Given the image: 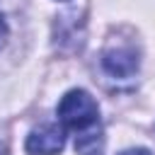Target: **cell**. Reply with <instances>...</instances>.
<instances>
[{"instance_id": "cell-1", "label": "cell", "mask_w": 155, "mask_h": 155, "mask_svg": "<svg viewBox=\"0 0 155 155\" xmlns=\"http://www.w3.org/2000/svg\"><path fill=\"white\" fill-rule=\"evenodd\" d=\"M58 119L63 128L82 133L99 124V107L94 97H90L85 90H70L58 102Z\"/></svg>"}, {"instance_id": "cell-2", "label": "cell", "mask_w": 155, "mask_h": 155, "mask_svg": "<svg viewBox=\"0 0 155 155\" xmlns=\"http://www.w3.org/2000/svg\"><path fill=\"white\" fill-rule=\"evenodd\" d=\"M102 68L111 78H131L138 70V51L131 44H111L102 51Z\"/></svg>"}, {"instance_id": "cell-3", "label": "cell", "mask_w": 155, "mask_h": 155, "mask_svg": "<svg viewBox=\"0 0 155 155\" xmlns=\"http://www.w3.org/2000/svg\"><path fill=\"white\" fill-rule=\"evenodd\" d=\"M63 145H65V131L58 124H46L34 128L24 143L29 155H56L63 150Z\"/></svg>"}, {"instance_id": "cell-4", "label": "cell", "mask_w": 155, "mask_h": 155, "mask_svg": "<svg viewBox=\"0 0 155 155\" xmlns=\"http://www.w3.org/2000/svg\"><path fill=\"white\" fill-rule=\"evenodd\" d=\"M75 150L80 155H104V133L99 124L75 136Z\"/></svg>"}, {"instance_id": "cell-5", "label": "cell", "mask_w": 155, "mask_h": 155, "mask_svg": "<svg viewBox=\"0 0 155 155\" xmlns=\"http://www.w3.org/2000/svg\"><path fill=\"white\" fill-rule=\"evenodd\" d=\"M119 155H153V153L145 150V148H128V150H124V153H119Z\"/></svg>"}, {"instance_id": "cell-6", "label": "cell", "mask_w": 155, "mask_h": 155, "mask_svg": "<svg viewBox=\"0 0 155 155\" xmlns=\"http://www.w3.org/2000/svg\"><path fill=\"white\" fill-rule=\"evenodd\" d=\"M5 39H7V24H5V17L0 12V46L5 44Z\"/></svg>"}, {"instance_id": "cell-7", "label": "cell", "mask_w": 155, "mask_h": 155, "mask_svg": "<svg viewBox=\"0 0 155 155\" xmlns=\"http://www.w3.org/2000/svg\"><path fill=\"white\" fill-rule=\"evenodd\" d=\"M0 155H7V148H5L2 143H0Z\"/></svg>"}]
</instances>
